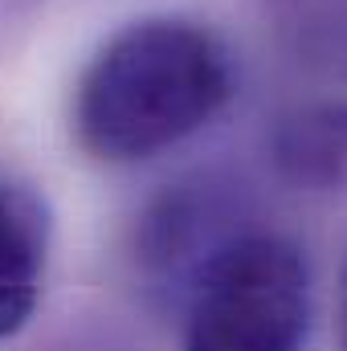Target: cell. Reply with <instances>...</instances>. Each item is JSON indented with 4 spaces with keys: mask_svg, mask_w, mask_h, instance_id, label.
Instances as JSON below:
<instances>
[{
    "mask_svg": "<svg viewBox=\"0 0 347 351\" xmlns=\"http://www.w3.org/2000/svg\"><path fill=\"white\" fill-rule=\"evenodd\" d=\"M311 269L278 233H233L192 269L184 351H302Z\"/></svg>",
    "mask_w": 347,
    "mask_h": 351,
    "instance_id": "7a4b0ae2",
    "label": "cell"
},
{
    "mask_svg": "<svg viewBox=\"0 0 347 351\" xmlns=\"http://www.w3.org/2000/svg\"><path fill=\"white\" fill-rule=\"evenodd\" d=\"M237 90L229 45L184 16L119 29L74 90V139L102 164H139L213 123Z\"/></svg>",
    "mask_w": 347,
    "mask_h": 351,
    "instance_id": "6da1fadb",
    "label": "cell"
},
{
    "mask_svg": "<svg viewBox=\"0 0 347 351\" xmlns=\"http://www.w3.org/2000/svg\"><path fill=\"white\" fill-rule=\"evenodd\" d=\"M270 160L294 188H347V102L323 98L286 110L270 131Z\"/></svg>",
    "mask_w": 347,
    "mask_h": 351,
    "instance_id": "3957f363",
    "label": "cell"
},
{
    "mask_svg": "<svg viewBox=\"0 0 347 351\" xmlns=\"http://www.w3.org/2000/svg\"><path fill=\"white\" fill-rule=\"evenodd\" d=\"M339 319H344V348H347V265H344V302H339Z\"/></svg>",
    "mask_w": 347,
    "mask_h": 351,
    "instance_id": "5b68a950",
    "label": "cell"
},
{
    "mask_svg": "<svg viewBox=\"0 0 347 351\" xmlns=\"http://www.w3.org/2000/svg\"><path fill=\"white\" fill-rule=\"evenodd\" d=\"M45 233L33 200L0 184V339L16 335L41 298Z\"/></svg>",
    "mask_w": 347,
    "mask_h": 351,
    "instance_id": "277c9868",
    "label": "cell"
}]
</instances>
